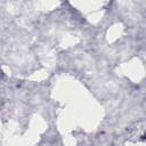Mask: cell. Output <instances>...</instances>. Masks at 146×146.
I'll list each match as a JSON object with an SVG mask.
<instances>
[]
</instances>
